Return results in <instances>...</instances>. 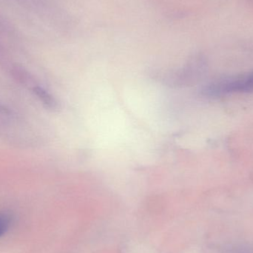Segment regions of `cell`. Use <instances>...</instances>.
<instances>
[{"mask_svg":"<svg viewBox=\"0 0 253 253\" xmlns=\"http://www.w3.org/2000/svg\"><path fill=\"white\" fill-rule=\"evenodd\" d=\"M204 93L208 96L253 93V71L215 80L205 87Z\"/></svg>","mask_w":253,"mask_h":253,"instance_id":"obj_1","label":"cell"},{"mask_svg":"<svg viewBox=\"0 0 253 253\" xmlns=\"http://www.w3.org/2000/svg\"><path fill=\"white\" fill-rule=\"evenodd\" d=\"M34 93L40 99V100L45 105L47 108L53 109L56 107V102L51 95L49 94L46 90L40 87H36L34 88Z\"/></svg>","mask_w":253,"mask_h":253,"instance_id":"obj_2","label":"cell"},{"mask_svg":"<svg viewBox=\"0 0 253 253\" xmlns=\"http://www.w3.org/2000/svg\"><path fill=\"white\" fill-rule=\"evenodd\" d=\"M10 216L4 212H0V236L6 233L10 226Z\"/></svg>","mask_w":253,"mask_h":253,"instance_id":"obj_3","label":"cell"}]
</instances>
